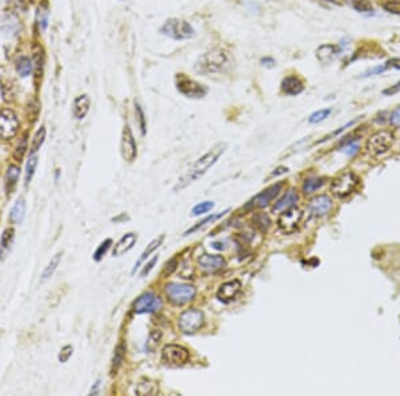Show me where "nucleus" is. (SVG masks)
Masks as SVG:
<instances>
[{"mask_svg":"<svg viewBox=\"0 0 400 396\" xmlns=\"http://www.w3.org/2000/svg\"><path fill=\"white\" fill-rule=\"evenodd\" d=\"M330 114H331V110H328V108H326V110H319V111L314 112V114L308 118V122H310L311 124L320 123V122H323V120L327 119L328 116H330Z\"/></svg>","mask_w":400,"mask_h":396,"instance_id":"obj_41","label":"nucleus"},{"mask_svg":"<svg viewBox=\"0 0 400 396\" xmlns=\"http://www.w3.org/2000/svg\"><path fill=\"white\" fill-rule=\"evenodd\" d=\"M34 67H35V72H36V75H40L42 73V68H43V63H44V56H43V51L42 48L40 47H36L34 48Z\"/></svg>","mask_w":400,"mask_h":396,"instance_id":"obj_37","label":"nucleus"},{"mask_svg":"<svg viewBox=\"0 0 400 396\" xmlns=\"http://www.w3.org/2000/svg\"><path fill=\"white\" fill-rule=\"evenodd\" d=\"M24 216H26V200H24L23 198H20V199L15 203L12 209H11L9 219H11V222L15 223V224H19V223L23 222Z\"/></svg>","mask_w":400,"mask_h":396,"instance_id":"obj_26","label":"nucleus"},{"mask_svg":"<svg viewBox=\"0 0 400 396\" xmlns=\"http://www.w3.org/2000/svg\"><path fill=\"white\" fill-rule=\"evenodd\" d=\"M339 52H340V48L337 47V46H333V44H322L316 50V58L319 59L320 63L328 64L336 58Z\"/></svg>","mask_w":400,"mask_h":396,"instance_id":"obj_20","label":"nucleus"},{"mask_svg":"<svg viewBox=\"0 0 400 396\" xmlns=\"http://www.w3.org/2000/svg\"><path fill=\"white\" fill-rule=\"evenodd\" d=\"M324 186V179L319 176H310L304 180L303 184V191L304 194H312V192L318 191Z\"/></svg>","mask_w":400,"mask_h":396,"instance_id":"obj_28","label":"nucleus"},{"mask_svg":"<svg viewBox=\"0 0 400 396\" xmlns=\"http://www.w3.org/2000/svg\"><path fill=\"white\" fill-rule=\"evenodd\" d=\"M112 246V240L111 239H106L104 242H103L100 246L98 247V250L95 251L94 254V259L96 260V262H99V260L103 259V256L106 255L107 252H108V250H110V247Z\"/></svg>","mask_w":400,"mask_h":396,"instance_id":"obj_40","label":"nucleus"},{"mask_svg":"<svg viewBox=\"0 0 400 396\" xmlns=\"http://www.w3.org/2000/svg\"><path fill=\"white\" fill-rule=\"evenodd\" d=\"M27 149V139L26 136L21 139V141L17 144L16 147V151H15V158L17 159V160H20L21 158H23V155H24V152H26Z\"/></svg>","mask_w":400,"mask_h":396,"instance_id":"obj_45","label":"nucleus"},{"mask_svg":"<svg viewBox=\"0 0 400 396\" xmlns=\"http://www.w3.org/2000/svg\"><path fill=\"white\" fill-rule=\"evenodd\" d=\"M230 212V208L224 209L223 212H217V213H212V215H209V216L204 217L203 220H200L199 223H196L195 226L191 227L190 230H187L186 232H184V235H190V234H194V232H196L198 230H200V228H204L205 226H208V224H211V223L216 222V220H219V219H221V217L224 216L226 213Z\"/></svg>","mask_w":400,"mask_h":396,"instance_id":"obj_24","label":"nucleus"},{"mask_svg":"<svg viewBox=\"0 0 400 396\" xmlns=\"http://www.w3.org/2000/svg\"><path fill=\"white\" fill-rule=\"evenodd\" d=\"M100 387V382H96V384H95V387H92V390H91V394H98V388Z\"/></svg>","mask_w":400,"mask_h":396,"instance_id":"obj_51","label":"nucleus"},{"mask_svg":"<svg viewBox=\"0 0 400 396\" xmlns=\"http://www.w3.org/2000/svg\"><path fill=\"white\" fill-rule=\"evenodd\" d=\"M298 200H299V196H298V194H296V191H295V190H290V191L287 192L283 198H280V199L275 203V205L272 207V211L273 212L285 211V209L294 207V205L298 203Z\"/></svg>","mask_w":400,"mask_h":396,"instance_id":"obj_22","label":"nucleus"},{"mask_svg":"<svg viewBox=\"0 0 400 396\" xmlns=\"http://www.w3.org/2000/svg\"><path fill=\"white\" fill-rule=\"evenodd\" d=\"M13 238H15V231L12 228H7L1 235V240H0V258L4 259L5 255L8 254L11 250V246L13 243Z\"/></svg>","mask_w":400,"mask_h":396,"instance_id":"obj_25","label":"nucleus"},{"mask_svg":"<svg viewBox=\"0 0 400 396\" xmlns=\"http://www.w3.org/2000/svg\"><path fill=\"white\" fill-rule=\"evenodd\" d=\"M16 69L17 72L20 73V76L26 77L32 72V69H34V63H32V60H31L30 58L23 56V58H20V59L16 62Z\"/></svg>","mask_w":400,"mask_h":396,"instance_id":"obj_32","label":"nucleus"},{"mask_svg":"<svg viewBox=\"0 0 400 396\" xmlns=\"http://www.w3.org/2000/svg\"><path fill=\"white\" fill-rule=\"evenodd\" d=\"M394 135L390 131H378L367 140L366 149L371 156H379L391 148Z\"/></svg>","mask_w":400,"mask_h":396,"instance_id":"obj_7","label":"nucleus"},{"mask_svg":"<svg viewBox=\"0 0 400 396\" xmlns=\"http://www.w3.org/2000/svg\"><path fill=\"white\" fill-rule=\"evenodd\" d=\"M163 240H164V235H162V236H159V238H156V239H153L152 242H151V243H149L148 246H147V248H145L144 251L141 252L140 258H139V259L136 260V263H135V265H133V269H132V275L136 272V269L139 268V267H140L141 264L144 263L145 260L148 259L149 255H151L152 252L156 251V250H158V248L160 247V246H162Z\"/></svg>","mask_w":400,"mask_h":396,"instance_id":"obj_23","label":"nucleus"},{"mask_svg":"<svg viewBox=\"0 0 400 396\" xmlns=\"http://www.w3.org/2000/svg\"><path fill=\"white\" fill-rule=\"evenodd\" d=\"M252 222H254V226L259 231H262V232H267L269 227H271V219H269V216L266 212L255 213Z\"/></svg>","mask_w":400,"mask_h":396,"instance_id":"obj_30","label":"nucleus"},{"mask_svg":"<svg viewBox=\"0 0 400 396\" xmlns=\"http://www.w3.org/2000/svg\"><path fill=\"white\" fill-rule=\"evenodd\" d=\"M358 186V176L351 171H347V172H343V174H340L332 180L330 190H331L332 195L336 196L337 199H344V198L351 195Z\"/></svg>","mask_w":400,"mask_h":396,"instance_id":"obj_4","label":"nucleus"},{"mask_svg":"<svg viewBox=\"0 0 400 396\" xmlns=\"http://www.w3.org/2000/svg\"><path fill=\"white\" fill-rule=\"evenodd\" d=\"M353 8L359 12H370L372 11V4L370 0H348Z\"/></svg>","mask_w":400,"mask_h":396,"instance_id":"obj_38","label":"nucleus"},{"mask_svg":"<svg viewBox=\"0 0 400 396\" xmlns=\"http://www.w3.org/2000/svg\"><path fill=\"white\" fill-rule=\"evenodd\" d=\"M198 264L199 267L205 272H216L219 269L224 268L226 267V260L220 255H209V254H204V255L199 256L198 259Z\"/></svg>","mask_w":400,"mask_h":396,"instance_id":"obj_17","label":"nucleus"},{"mask_svg":"<svg viewBox=\"0 0 400 396\" xmlns=\"http://www.w3.org/2000/svg\"><path fill=\"white\" fill-rule=\"evenodd\" d=\"M164 291L168 300L176 306H183L186 303H190L196 296L195 287L186 283H168L164 287Z\"/></svg>","mask_w":400,"mask_h":396,"instance_id":"obj_5","label":"nucleus"},{"mask_svg":"<svg viewBox=\"0 0 400 396\" xmlns=\"http://www.w3.org/2000/svg\"><path fill=\"white\" fill-rule=\"evenodd\" d=\"M283 188V183H276L269 186L268 188H266L264 191L254 196V199L248 201V204L246 205V208H264L269 205V203L279 195V192Z\"/></svg>","mask_w":400,"mask_h":396,"instance_id":"obj_14","label":"nucleus"},{"mask_svg":"<svg viewBox=\"0 0 400 396\" xmlns=\"http://www.w3.org/2000/svg\"><path fill=\"white\" fill-rule=\"evenodd\" d=\"M48 7L47 4H40L38 8V15H36V19H38V26L40 28V31H44L47 28L48 24Z\"/></svg>","mask_w":400,"mask_h":396,"instance_id":"obj_34","label":"nucleus"},{"mask_svg":"<svg viewBox=\"0 0 400 396\" xmlns=\"http://www.w3.org/2000/svg\"><path fill=\"white\" fill-rule=\"evenodd\" d=\"M160 32L174 40H187L195 36L194 27L186 20L180 19H168L166 23L160 27Z\"/></svg>","mask_w":400,"mask_h":396,"instance_id":"obj_3","label":"nucleus"},{"mask_svg":"<svg viewBox=\"0 0 400 396\" xmlns=\"http://www.w3.org/2000/svg\"><path fill=\"white\" fill-rule=\"evenodd\" d=\"M62 256H63V254L62 252H58V254H55V255L52 256L51 260H50V263L47 264V267L44 268V271H43L42 273V280L46 281L48 280L50 277L54 275V272H55V269L58 268V265H59L60 260H62Z\"/></svg>","mask_w":400,"mask_h":396,"instance_id":"obj_29","label":"nucleus"},{"mask_svg":"<svg viewBox=\"0 0 400 396\" xmlns=\"http://www.w3.org/2000/svg\"><path fill=\"white\" fill-rule=\"evenodd\" d=\"M277 172H273L272 174V176H276V175H280V174H284V172H287V168H284V167H279V168H277Z\"/></svg>","mask_w":400,"mask_h":396,"instance_id":"obj_50","label":"nucleus"},{"mask_svg":"<svg viewBox=\"0 0 400 396\" xmlns=\"http://www.w3.org/2000/svg\"><path fill=\"white\" fill-rule=\"evenodd\" d=\"M384 8L391 13H400V1L399 0H390L384 4Z\"/></svg>","mask_w":400,"mask_h":396,"instance_id":"obj_43","label":"nucleus"},{"mask_svg":"<svg viewBox=\"0 0 400 396\" xmlns=\"http://www.w3.org/2000/svg\"><path fill=\"white\" fill-rule=\"evenodd\" d=\"M228 63V55L220 48H215L200 56L195 63V71L200 75H212L221 72Z\"/></svg>","mask_w":400,"mask_h":396,"instance_id":"obj_2","label":"nucleus"},{"mask_svg":"<svg viewBox=\"0 0 400 396\" xmlns=\"http://www.w3.org/2000/svg\"><path fill=\"white\" fill-rule=\"evenodd\" d=\"M399 91H400V81L398 83V84L394 85V87H391V88H388V90L384 91V94L391 95V94H396V92H399Z\"/></svg>","mask_w":400,"mask_h":396,"instance_id":"obj_49","label":"nucleus"},{"mask_svg":"<svg viewBox=\"0 0 400 396\" xmlns=\"http://www.w3.org/2000/svg\"><path fill=\"white\" fill-rule=\"evenodd\" d=\"M162 307V299L159 298L156 294L151 292V291L137 296L136 300L132 304L133 312L137 314V315H140V314H153V312L159 311Z\"/></svg>","mask_w":400,"mask_h":396,"instance_id":"obj_8","label":"nucleus"},{"mask_svg":"<svg viewBox=\"0 0 400 396\" xmlns=\"http://www.w3.org/2000/svg\"><path fill=\"white\" fill-rule=\"evenodd\" d=\"M120 152L122 158L128 163H132L137 156V145L132 133L131 128L128 124H126L122 132V141H120Z\"/></svg>","mask_w":400,"mask_h":396,"instance_id":"obj_12","label":"nucleus"},{"mask_svg":"<svg viewBox=\"0 0 400 396\" xmlns=\"http://www.w3.org/2000/svg\"><path fill=\"white\" fill-rule=\"evenodd\" d=\"M159 392V386L155 380L151 379H143L140 383L137 384L136 394L137 395H156Z\"/></svg>","mask_w":400,"mask_h":396,"instance_id":"obj_27","label":"nucleus"},{"mask_svg":"<svg viewBox=\"0 0 400 396\" xmlns=\"http://www.w3.org/2000/svg\"><path fill=\"white\" fill-rule=\"evenodd\" d=\"M390 122H391L392 126L400 127V108H396L395 111L392 112L391 118H390Z\"/></svg>","mask_w":400,"mask_h":396,"instance_id":"obj_48","label":"nucleus"},{"mask_svg":"<svg viewBox=\"0 0 400 396\" xmlns=\"http://www.w3.org/2000/svg\"><path fill=\"white\" fill-rule=\"evenodd\" d=\"M304 90V85H303L302 80L296 76H287L281 81V91L285 95H290V96H295L303 92Z\"/></svg>","mask_w":400,"mask_h":396,"instance_id":"obj_19","label":"nucleus"},{"mask_svg":"<svg viewBox=\"0 0 400 396\" xmlns=\"http://www.w3.org/2000/svg\"><path fill=\"white\" fill-rule=\"evenodd\" d=\"M176 87H178V91L180 94L187 96V98L200 99L207 94V88L204 85L200 84L194 79H190L183 73H180L179 76L176 77Z\"/></svg>","mask_w":400,"mask_h":396,"instance_id":"obj_10","label":"nucleus"},{"mask_svg":"<svg viewBox=\"0 0 400 396\" xmlns=\"http://www.w3.org/2000/svg\"><path fill=\"white\" fill-rule=\"evenodd\" d=\"M204 324V314L198 308H190L180 314L178 327L183 333H195Z\"/></svg>","mask_w":400,"mask_h":396,"instance_id":"obj_6","label":"nucleus"},{"mask_svg":"<svg viewBox=\"0 0 400 396\" xmlns=\"http://www.w3.org/2000/svg\"><path fill=\"white\" fill-rule=\"evenodd\" d=\"M332 209V200L328 195H319L314 198L308 204L310 217L326 216Z\"/></svg>","mask_w":400,"mask_h":396,"instance_id":"obj_15","label":"nucleus"},{"mask_svg":"<svg viewBox=\"0 0 400 396\" xmlns=\"http://www.w3.org/2000/svg\"><path fill=\"white\" fill-rule=\"evenodd\" d=\"M90 98H88V95H79L75 100H73V106H72V112H73V116L76 118V119H83V118H85V115L88 114V111H90Z\"/></svg>","mask_w":400,"mask_h":396,"instance_id":"obj_21","label":"nucleus"},{"mask_svg":"<svg viewBox=\"0 0 400 396\" xmlns=\"http://www.w3.org/2000/svg\"><path fill=\"white\" fill-rule=\"evenodd\" d=\"M302 220V209L291 207V208L283 211V213L279 216V219H277V227L284 234H294L295 231L299 228V226H300Z\"/></svg>","mask_w":400,"mask_h":396,"instance_id":"obj_11","label":"nucleus"},{"mask_svg":"<svg viewBox=\"0 0 400 396\" xmlns=\"http://www.w3.org/2000/svg\"><path fill=\"white\" fill-rule=\"evenodd\" d=\"M137 242V235L132 234V232H128L120 239L119 242L114 246V250H112V255L115 258H119V256L127 254L130 250H132V247L135 246V243Z\"/></svg>","mask_w":400,"mask_h":396,"instance_id":"obj_18","label":"nucleus"},{"mask_svg":"<svg viewBox=\"0 0 400 396\" xmlns=\"http://www.w3.org/2000/svg\"><path fill=\"white\" fill-rule=\"evenodd\" d=\"M44 139H46V128L42 127L40 130H38V132L35 133L34 139H32V143H31V152L35 153L38 151L42 144L44 143Z\"/></svg>","mask_w":400,"mask_h":396,"instance_id":"obj_36","label":"nucleus"},{"mask_svg":"<svg viewBox=\"0 0 400 396\" xmlns=\"http://www.w3.org/2000/svg\"><path fill=\"white\" fill-rule=\"evenodd\" d=\"M227 143L226 141H220L212 147V148L207 151V152L200 156L198 160H196L194 164H192L187 171L186 174L182 176L179 179V182L176 183V186L174 187V191H182L184 188H187L190 184L195 183L196 180H199L201 176H204L207 174V171L213 167L217 163V160L223 156V153L226 152L227 149Z\"/></svg>","mask_w":400,"mask_h":396,"instance_id":"obj_1","label":"nucleus"},{"mask_svg":"<svg viewBox=\"0 0 400 396\" xmlns=\"http://www.w3.org/2000/svg\"><path fill=\"white\" fill-rule=\"evenodd\" d=\"M162 359L163 362L167 363V364L180 366V364H184V363L188 362L190 352L184 347H182V345L168 344L163 348Z\"/></svg>","mask_w":400,"mask_h":396,"instance_id":"obj_13","label":"nucleus"},{"mask_svg":"<svg viewBox=\"0 0 400 396\" xmlns=\"http://www.w3.org/2000/svg\"><path fill=\"white\" fill-rule=\"evenodd\" d=\"M156 262H158V256H153L152 259L149 260L148 263L145 264V265H144V268L141 269L140 276H141V277H144L145 275H148V273L151 272V269L153 268V265H155V264H156Z\"/></svg>","mask_w":400,"mask_h":396,"instance_id":"obj_46","label":"nucleus"},{"mask_svg":"<svg viewBox=\"0 0 400 396\" xmlns=\"http://www.w3.org/2000/svg\"><path fill=\"white\" fill-rule=\"evenodd\" d=\"M359 149V145L356 144V143H353L352 140H349L347 144H345V147L341 151L344 153H347V155H353V153L358 152Z\"/></svg>","mask_w":400,"mask_h":396,"instance_id":"obj_47","label":"nucleus"},{"mask_svg":"<svg viewBox=\"0 0 400 396\" xmlns=\"http://www.w3.org/2000/svg\"><path fill=\"white\" fill-rule=\"evenodd\" d=\"M19 167L9 166L7 175H5V186H7V194L12 191V188L16 186L17 179H19Z\"/></svg>","mask_w":400,"mask_h":396,"instance_id":"obj_33","label":"nucleus"},{"mask_svg":"<svg viewBox=\"0 0 400 396\" xmlns=\"http://www.w3.org/2000/svg\"><path fill=\"white\" fill-rule=\"evenodd\" d=\"M124 356H126V345H124V343H119L116 345L115 354H114V358H112V364H111L112 374L119 370V367L122 366V363L124 360Z\"/></svg>","mask_w":400,"mask_h":396,"instance_id":"obj_31","label":"nucleus"},{"mask_svg":"<svg viewBox=\"0 0 400 396\" xmlns=\"http://www.w3.org/2000/svg\"><path fill=\"white\" fill-rule=\"evenodd\" d=\"M19 120H17L16 114L9 110V108H3L0 110V139L8 140L16 136L19 131Z\"/></svg>","mask_w":400,"mask_h":396,"instance_id":"obj_9","label":"nucleus"},{"mask_svg":"<svg viewBox=\"0 0 400 396\" xmlns=\"http://www.w3.org/2000/svg\"><path fill=\"white\" fill-rule=\"evenodd\" d=\"M135 111H136V116H137V120H139V126H140V131H141V135H144L145 133V119H144V114H143V111H141V108L139 104H135Z\"/></svg>","mask_w":400,"mask_h":396,"instance_id":"obj_44","label":"nucleus"},{"mask_svg":"<svg viewBox=\"0 0 400 396\" xmlns=\"http://www.w3.org/2000/svg\"><path fill=\"white\" fill-rule=\"evenodd\" d=\"M72 352H73V348L71 347V345H64L63 348H62V351H60L59 356H58V358H59V362H62V363L68 362L69 358L72 356Z\"/></svg>","mask_w":400,"mask_h":396,"instance_id":"obj_42","label":"nucleus"},{"mask_svg":"<svg viewBox=\"0 0 400 396\" xmlns=\"http://www.w3.org/2000/svg\"><path fill=\"white\" fill-rule=\"evenodd\" d=\"M240 290H242V283L238 279H234V280L223 283L217 290L216 296L223 303H230L238 296Z\"/></svg>","mask_w":400,"mask_h":396,"instance_id":"obj_16","label":"nucleus"},{"mask_svg":"<svg viewBox=\"0 0 400 396\" xmlns=\"http://www.w3.org/2000/svg\"><path fill=\"white\" fill-rule=\"evenodd\" d=\"M36 166H38V158H36V155H32V156L28 159V162H27L26 166V175H24V184H26V186H28V184L31 183L32 178H34Z\"/></svg>","mask_w":400,"mask_h":396,"instance_id":"obj_35","label":"nucleus"},{"mask_svg":"<svg viewBox=\"0 0 400 396\" xmlns=\"http://www.w3.org/2000/svg\"><path fill=\"white\" fill-rule=\"evenodd\" d=\"M213 201H201L199 204H196L194 208H192V215L194 216H199V215H203V213L209 212L211 209L213 208Z\"/></svg>","mask_w":400,"mask_h":396,"instance_id":"obj_39","label":"nucleus"}]
</instances>
